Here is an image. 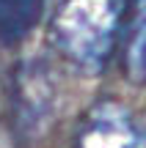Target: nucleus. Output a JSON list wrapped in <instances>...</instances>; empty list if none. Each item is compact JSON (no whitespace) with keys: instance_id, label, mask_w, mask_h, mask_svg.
<instances>
[{"instance_id":"3","label":"nucleus","mask_w":146,"mask_h":148,"mask_svg":"<svg viewBox=\"0 0 146 148\" xmlns=\"http://www.w3.org/2000/svg\"><path fill=\"white\" fill-rule=\"evenodd\" d=\"M124 69L132 82H146V0L132 3V16L124 44Z\"/></svg>"},{"instance_id":"2","label":"nucleus","mask_w":146,"mask_h":148,"mask_svg":"<svg viewBox=\"0 0 146 148\" xmlns=\"http://www.w3.org/2000/svg\"><path fill=\"white\" fill-rule=\"evenodd\" d=\"M75 148H146V134L127 107L99 101L86 112Z\"/></svg>"},{"instance_id":"5","label":"nucleus","mask_w":146,"mask_h":148,"mask_svg":"<svg viewBox=\"0 0 146 148\" xmlns=\"http://www.w3.org/2000/svg\"><path fill=\"white\" fill-rule=\"evenodd\" d=\"M19 93H22V107H25V115L39 118L42 112H47L50 107V85L44 71L39 69H25L19 77Z\"/></svg>"},{"instance_id":"1","label":"nucleus","mask_w":146,"mask_h":148,"mask_svg":"<svg viewBox=\"0 0 146 148\" xmlns=\"http://www.w3.org/2000/svg\"><path fill=\"white\" fill-rule=\"evenodd\" d=\"M127 0H58L50 22L53 44L86 74L105 69Z\"/></svg>"},{"instance_id":"4","label":"nucleus","mask_w":146,"mask_h":148,"mask_svg":"<svg viewBox=\"0 0 146 148\" xmlns=\"http://www.w3.org/2000/svg\"><path fill=\"white\" fill-rule=\"evenodd\" d=\"M44 0H0V38L17 41L39 22Z\"/></svg>"}]
</instances>
